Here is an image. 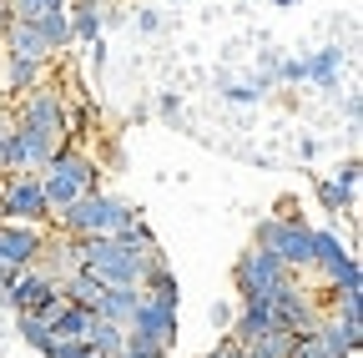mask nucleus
<instances>
[{"mask_svg":"<svg viewBox=\"0 0 363 358\" xmlns=\"http://www.w3.org/2000/svg\"><path fill=\"white\" fill-rule=\"evenodd\" d=\"M86 348H96L101 358H121V353H126V328H116V323H106V318H96V313H91Z\"/></svg>","mask_w":363,"mask_h":358,"instance_id":"13","label":"nucleus"},{"mask_svg":"<svg viewBox=\"0 0 363 358\" xmlns=\"http://www.w3.org/2000/svg\"><path fill=\"white\" fill-rule=\"evenodd\" d=\"M252 247L272 252L288 273H293V267H313V228H303L298 217H267V222H257V242Z\"/></svg>","mask_w":363,"mask_h":358,"instance_id":"4","label":"nucleus"},{"mask_svg":"<svg viewBox=\"0 0 363 358\" xmlns=\"http://www.w3.org/2000/svg\"><path fill=\"white\" fill-rule=\"evenodd\" d=\"M35 76H40V66H30V61H11V91H35Z\"/></svg>","mask_w":363,"mask_h":358,"instance_id":"21","label":"nucleus"},{"mask_svg":"<svg viewBox=\"0 0 363 358\" xmlns=\"http://www.w3.org/2000/svg\"><path fill=\"white\" fill-rule=\"evenodd\" d=\"M318 202H323L328 212H348V207H353V187H343V182H323V187H318Z\"/></svg>","mask_w":363,"mask_h":358,"instance_id":"19","label":"nucleus"},{"mask_svg":"<svg viewBox=\"0 0 363 358\" xmlns=\"http://www.w3.org/2000/svg\"><path fill=\"white\" fill-rule=\"evenodd\" d=\"M76 262H81V273H91L106 288H142V278L152 273V262H162V257H142V252L121 247L116 237H81L76 242Z\"/></svg>","mask_w":363,"mask_h":358,"instance_id":"1","label":"nucleus"},{"mask_svg":"<svg viewBox=\"0 0 363 358\" xmlns=\"http://www.w3.org/2000/svg\"><path fill=\"white\" fill-rule=\"evenodd\" d=\"M21 131H35V137H45V142H66V106H61V96L56 91H35L26 106H21ZM66 152V147H61Z\"/></svg>","mask_w":363,"mask_h":358,"instance_id":"8","label":"nucleus"},{"mask_svg":"<svg viewBox=\"0 0 363 358\" xmlns=\"http://www.w3.org/2000/svg\"><path fill=\"white\" fill-rule=\"evenodd\" d=\"M35 30H40V40H45V51H61V46H71V26H66V11H51V16H40V21H30Z\"/></svg>","mask_w":363,"mask_h":358,"instance_id":"17","label":"nucleus"},{"mask_svg":"<svg viewBox=\"0 0 363 358\" xmlns=\"http://www.w3.org/2000/svg\"><path fill=\"white\" fill-rule=\"evenodd\" d=\"M136 26H142V30H147V35H152V30H157V26H162V16H157V11H142V16H136Z\"/></svg>","mask_w":363,"mask_h":358,"instance_id":"24","label":"nucleus"},{"mask_svg":"<svg viewBox=\"0 0 363 358\" xmlns=\"http://www.w3.org/2000/svg\"><path fill=\"white\" fill-rule=\"evenodd\" d=\"M162 116H182V101H177V96H172V91H167V96H162Z\"/></svg>","mask_w":363,"mask_h":358,"instance_id":"25","label":"nucleus"},{"mask_svg":"<svg viewBox=\"0 0 363 358\" xmlns=\"http://www.w3.org/2000/svg\"><path fill=\"white\" fill-rule=\"evenodd\" d=\"M233 318H238V313L227 308V303H212V323H217V328H233Z\"/></svg>","mask_w":363,"mask_h":358,"instance_id":"22","label":"nucleus"},{"mask_svg":"<svg viewBox=\"0 0 363 358\" xmlns=\"http://www.w3.org/2000/svg\"><path fill=\"white\" fill-rule=\"evenodd\" d=\"M40 192H45L51 212H66L81 192H96V162L81 157V152H56L45 177H40Z\"/></svg>","mask_w":363,"mask_h":358,"instance_id":"3","label":"nucleus"},{"mask_svg":"<svg viewBox=\"0 0 363 358\" xmlns=\"http://www.w3.org/2000/svg\"><path fill=\"white\" fill-rule=\"evenodd\" d=\"M61 217H66V228L76 237H111V233L126 228V222H136L142 212L126 207V202H116V197H106V192H81Z\"/></svg>","mask_w":363,"mask_h":358,"instance_id":"2","label":"nucleus"},{"mask_svg":"<svg viewBox=\"0 0 363 358\" xmlns=\"http://www.w3.org/2000/svg\"><path fill=\"white\" fill-rule=\"evenodd\" d=\"M353 252L338 242V233H323V228H313V262L323 267V273H333V267H343Z\"/></svg>","mask_w":363,"mask_h":358,"instance_id":"15","label":"nucleus"},{"mask_svg":"<svg viewBox=\"0 0 363 358\" xmlns=\"http://www.w3.org/2000/svg\"><path fill=\"white\" fill-rule=\"evenodd\" d=\"M328 278H333V288H338V293H363V273H358V262H353V257H348L343 267H333Z\"/></svg>","mask_w":363,"mask_h":358,"instance_id":"20","label":"nucleus"},{"mask_svg":"<svg viewBox=\"0 0 363 358\" xmlns=\"http://www.w3.org/2000/svg\"><path fill=\"white\" fill-rule=\"evenodd\" d=\"M66 26H71V40H101V0H76L66 6Z\"/></svg>","mask_w":363,"mask_h":358,"instance_id":"12","label":"nucleus"},{"mask_svg":"<svg viewBox=\"0 0 363 358\" xmlns=\"http://www.w3.org/2000/svg\"><path fill=\"white\" fill-rule=\"evenodd\" d=\"M233 283H238V293H242V303H267L272 293H278L283 283H293V273L272 257V252H262V247H252V252H242L238 257V267H233Z\"/></svg>","mask_w":363,"mask_h":358,"instance_id":"5","label":"nucleus"},{"mask_svg":"<svg viewBox=\"0 0 363 358\" xmlns=\"http://www.w3.org/2000/svg\"><path fill=\"white\" fill-rule=\"evenodd\" d=\"M121 358H162V353H142V348H126Z\"/></svg>","mask_w":363,"mask_h":358,"instance_id":"27","label":"nucleus"},{"mask_svg":"<svg viewBox=\"0 0 363 358\" xmlns=\"http://www.w3.org/2000/svg\"><path fill=\"white\" fill-rule=\"evenodd\" d=\"M177 343V308H157L142 298V308H136V318L126 328V348H142V353H162Z\"/></svg>","mask_w":363,"mask_h":358,"instance_id":"6","label":"nucleus"},{"mask_svg":"<svg viewBox=\"0 0 363 358\" xmlns=\"http://www.w3.org/2000/svg\"><path fill=\"white\" fill-rule=\"evenodd\" d=\"M0 46H6V56L11 61H30V66H40L45 56V40H40V30L30 26V21H11L6 30H0Z\"/></svg>","mask_w":363,"mask_h":358,"instance_id":"10","label":"nucleus"},{"mask_svg":"<svg viewBox=\"0 0 363 358\" xmlns=\"http://www.w3.org/2000/svg\"><path fill=\"white\" fill-rule=\"evenodd\" d=\"M51 11H66V0H11V16L16 21H40Z\"/></svg>","mask_w":363,"mask_h":358,"instance_id":"18","label":"nucleus"},{"mask_svg":"<svg viewBox=\"0 0 363 358\" xmlns=\"http://www.w3.org/2000/svg\"><path fill=\"white\" fill-rule=\"evenodd\" d=\"M136 308H142V288H106V298L96 303V318H106L116 328H131Z\"/></svg>","mask_w":363,"mask_h":358,"instance_id":"11","label":"nucleus"},{"mask_svg":"<svg viewBox=\"0 0 363 358\" xmlns=\"http://www.w3.org/2000/svg\"><path fill=\"white\" fill-rule=\"evenodd\" d=\"M86 328H91V313L76 308V303H66L56 318H51V338L56 343H86Z\"/></svg>","mask_w":363,"mask_h":358,"instance_id":"14","label":"nucleus"},{"mask_svg":"<svg viewBox=\"0 0 363 358\" xmlns=\"http://www.w3.org/2000/svg\"><path fill=\"white\" fill-rule=\"evenodd\" d=\"M0 212H6L11 222H40L51 217V207H45V192H40V177H11V182H0Z\"/></svg>","mask_w":363,"mask_h":358,"instance_id":"7","label":"nucleus"},{"mask_svg":"<svg viewBox=\"0 0 363 358\" xmlns=\"http://www.w3.org/2000/svg\"><path fill=\"white\" fill-rule=\"evenodd\" d=\"M338 182H343V187H353V182H358V162H353V157L343 162V172H338Z\"/></svg>","mask_w":363,"mask_h":358,"instance_id":"23","label":"nucleus"},{"mask_svg":"<svg viewBox=\"0 0 363 358\" xmlns=\"http://www.w3.org/2000/svg\"><path fill=\"white\" fill-rule=\"evenodd\" d=\"M207 358H238V343H233V338H227V343H222L217 353H207Z\"/></svg>","mask_w":363,"mask_h":358,"instance_id":"26","label":"nucleus"},{"mask_svg":"<svg viewBox=\"0 0 363 358\" xmlns=\"http://www.w3.org/2000/svg\"><path fill=\"white\" fill-rule=\"evenodd\" d=\"M45 237L26 222H0V267H30L40 257Z\"/></svg>","mask_w":363,"mask_h":358,"instance_id":"9","label":"nucleus"},{"mask_svg":"<svg viewBox=\"0 0 363 358\" xmlns=\"http://www.w3.org/2000/svg\"><path fill=\"white\" fill-rule=\"evenodd\" d=\"M308 66V81H318V86H338V71H343V51L338 46H323L313 61H303Z\"/></svg>","mask_w":363,"mask_h":358,"instance_id":"16","label":"nucleus"}]
</instances>
